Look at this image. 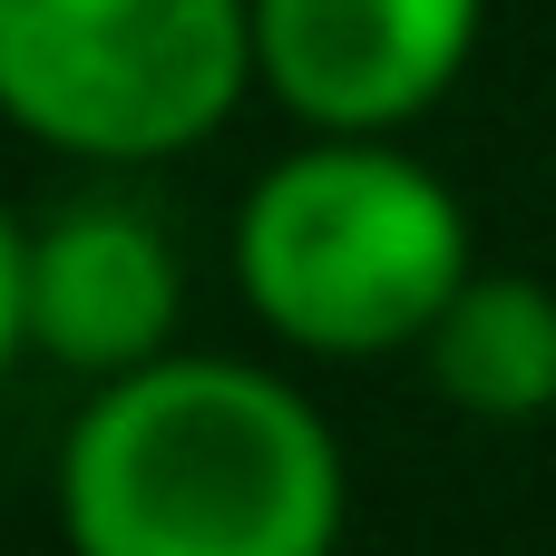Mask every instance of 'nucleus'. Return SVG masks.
<instances>
[{
  "label": "nucleus",
  "instance_id": "f257e3e1",
  "mask_svg": "<svg viewBox=\"0 0 556 556\" xmlns=\"http://www.w3.org/2000/svg\"><path fill=\"white\" fill-rule=\"evenodd\" d=\"M342 508L332 420L283 371L225 352L98 381L59 450L68 556H332Z\"/></svg>",
  "mask_w": 556,
  "mask_h": 556
},
{
  "label": "nucleus",
  "instance_id": "f03ea898",
  "mask_svg": "<svg viewBox=\"0 0 556 556\" xmlns=\"http://www.w3.org/2000/svg\"><path fill=\"white\" fill-rule=\"evenodd\" d=\"M469 274V205L401 137L313 127L293 156L254 176L235 215L244 303L313 362L420 352V332L450 313Z\"/></svg>",
  "mask_w": 556,
  "mask_h": 556
},
{
  "label": "nucleus",
  "instance_id": "7ed1b4c3",
  "mask_svg": "<svg viewBox=\"0 0 556 556\" xmlns=\"http://www.w3.org/2000/svg\"><path fill=\"white\" fill-rule=\"evenodd\" d=\"M254 88V0H0V117L78 166L205 147Z\"/></svg>",
  "mask_w": 556,
  "mask_h": 556
},
{
  "label": "nucleus",
  "instance_id": "20e7f679",
  "mask_svg": "<svg viewBox=\"0 0 556 556\" xmlns=\"http://www.w3.org/2000/svg\"><path fill=\"white\" fill-rule=\"evenodd\" d=\"M489 0H254V78L342 137L420 127L479 59Z\"/></svg>",
  "mask_w": 556,
  "mask_h": 556
},
{
  "label": "nucleus",
  "instance_id": "39448f33",
  "mask_svg": "<svg viewBox=\"0 0 556 556\" xmlns=\"http://www.w3.org/2000/svg\"><path fill=\"white\" fill-rule=\"evenodd\" d=\"M29 352L78 381H127L176 352L186 323V254L176 225L127 186H78L29 225Z\"/></svg>",
  "mask_w": 556,
  "mask_h": 556
},
{
  "label": "nucleus",
  "instance_id": "423d86ee",
  "mask_svg": "<svg viewBox=\"0 0 556 556\" xmlns=\"http://www.w3.org/2000/svg\"><path fill=\"white\" fill-rule=\"evenodd\" d=\"M430 391L469 420H547L556 410V293L528 274H469L450 313L420 332Z\"/></svg>",
  "mask_w": 556,
  "mask_h": 556
},
{
  "label": "nucleus",
  "instance_id": "0eeeda50",
  "mask_svg": "<svg viewBox=\"0 0 556 556\" xmlns=\"http://www.w3.org/2000/svg\"><path fill=\"white\" fill-rule=\"evenodd\" d=\"M20 264H29V225L0 215V381H10V362L29 352V293H20Z\"/></svg>",
  "mask_w": 556,
  "mask_h": 556
}]
</instances>
